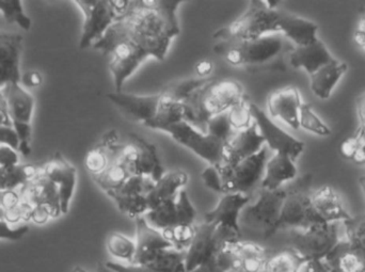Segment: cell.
<instances>
[{
    "label": "cell",
    "mask_w": 365,
    "mask_h": 272,
    "mask_svg": "<svg viewBox=\"0 0 365 272\" xmlns=\"http://www.w3.org/2000/svg\"><path fill=\"white\" fill-rule=\"evenodd\" d=\"M300 93L295 87L284 88L270 94L267 107L270 117H278L293 130H299Z\"/></svg>",
    "instance_id": "obj_23"
},
{
    "label": "cell",
    "mask_w": 365,
    "mask_h": 272,
    "mask_svg": "<svg viewBox=\"0 0 365 272\" xmlns=\"http://www.w3.org/2000/svg\"><path fill=\"white\" fill-rule=\"evenodd\" d=\"M0 219H2V211L0 209Z\"/></svg>",
    "instance_id": "obj_59"
},
{
    "label": "cell",
    "mask_w": 365,
    "mask_h": 272,
    "mask_svg": "<svg viewBox=\"0 0 365 272\" xmlns=\"http://www.w3.org/2000/svg\"><path fill=\"white\" fill-rule=\"evenodd\" d=\"M17 192L24 202L34 209L44 207L51 214L53 219H57L62 215L59 189L57 185L44 174L42 167L38 174Z\"/></svg>",
    "instance_id": "obj_16"
},
{
    "label": "cell",
    "mask_w": 365,
    "mask_h": 272,
    "mask_svg": "<svg viewBox=\"0 0 365 272\" xmlns=\"http://www.w3.org/2000/svg\"><path fill=\"white\" fill-rule=\"evenodd\" d=\"M107 266L117 272H186L185 252L170 248L160 251L151 262L145 265H128L107 262Z\"/></svg>",
    "instance_id": "obj_25"
},
{
    "label": "cell",
    "mask_w": 365,
    "mask_h": 272,
    "mask_svg": "<svg viewBox=\"0 0 365 272\" xmlns=\"http://www.w3.org/2000/svg\"><path fill=\"white\" fill-rule=\"evenodd\" d=\"M23 36L0 30V90L21 79Z\"/></svg>",
    "instance_id": "obj_20"
},
{
    "label": "cell",
    "mask_w": 365,
    "mask_h": 272,
    "mask_svg": "<svg viewBox=\"0 0 365 272\" xmlns=\"http://www.w3.org/2000/svg\"><path fill=\"white\" fill-rule=\"evenodd\" d=\"M360 186H361L362 192H364V198H365V177H362L361 179H359Z\"/></svg>",
    "instance_id": "obj_57"
},
{
    "label": "cell",
    "mask_w": 365,
    "mask_h": 272,
    "mask_svg": "<svg viewBox=\"0 0 365 272\" xmlns=\"http://www.w3.org/2000/svg\"><path fill=\"white\" fill-rule=\"evenodd\" d=\"M244 98V88L238 81L212 79L182 102L186 108L185 121L206 134L208 120L229 110Z\"/></svg>",
    "instance_id": "obj_2"
},
{
    "label": "cell",
    "mask_w": 365,
    "mask_h": 272,
    "mask_svg": "<svg viewBox=\"0 0 365 272\" xmlns=\"http://www.w3.org/2000/svg\"><path fill=\"white\" fill-rule=\"evenodd\" d=\"M357 113L360 125L365 126V93L357 100Z\"/></svg>",
    "instance_id": "obj_55"
},
{
    "label": "cell",
    "mask_w": 365,
    "mask_h": 272,
    "mask_svg": "<svg viewBox=\"0 0 365 272\" xmlns=\"http://www.w3.org/2000/svg\"><path fill=\"white\" fill-rule=\"evenodd\" d=\"M311 203L317 217L325 224H339L351 218L340 194L330 186H323L311 194Z\"/></svg>",
    "instance_id": "obj_24"
},
{
    "label": "cell",
    "mask_w": 365,
    "mask_h": 272,
    "mask_svg": "<svg viewBox=\"0 0 365 272\" xmlns=\"http://www.w3.org/2000/svg\"><path fill=\"white\" fill-rule=\"evenodd\" d=\"M346 233V243L351 249L365 258V216L351 217L343 222Z\"/></svg>",
    "instance_id": "obj_42"
},
{
    "label": "cell",
    "mask_w": 365,
    "mask_h": 272,
    "mask_svg": "<svg viewBox=\"0 0 365 272\" xmlns=\"http://www.w3.org/2000/svg\"><path fill=\"white\" fill-rule=\"evenodd\" d=\"M75 4L83 14L79 48L93 47L107 30L126 14L130 0H75Z\"/></svg>",
    "instance_id": "obj_5"
},
{
    "label": "cell",
    "mask_w": 365,
    "mask_h": 272,
    "mask_svg": "<svg viewBox=\"0 0 365 272\" xmlns=\"http://www.w3.org/2000/svg\"><path fill=\"white\" fill-rule=\"evenodd\" d=\"M40 170L41 167L30 164L0 168V192L19 190L34 179Z\"/></svg>",
    "instance_id": "obj_34"
},
{
    "label": "cell",
    "mask_w": 365,
    "mask_h": 272,
    "mask_svg": "<svg viewBox=\"0 0 365 272\" xmlns=\"http://www.w3.org/2000/svg\"><path fill=\"white\" fill-rule=\"evenodd\" d=\"M278 4V1L252 0L240 17L217 31L214 38L221 42H231L257 40L267 34L279 33Z\"/></svg>",
    "instance_id": "obj_3"
},
{
    "label": "cell",
    "mask_w": 365,
    "mask_h": 272,
    "mask_svg": "<svg viewBox=\"0 0 365 272\" xmlns=\"http://www.w3.org/2000/svg\"><path fill=\"white\" fill-rule=\"evenodd\" d=\"M72 272H88V271H86V269L83 268V267L76 266V267H75L74 269H73Z\"/></svg>",
    "instance_id": "obj_58"
},
{
    "label": "cell",
    "mask_w": 365,
    "mask_h": 272,
    "mask_svg": "<svg viewBox=\"0 0 365 272\" xmlns=\"http://www.w3.org/2000/svg\"><path fill=\"white\" fill-rule=\"evenodd\" d=\"M195 216L197 211L189 200L188 194L185 190H181L177 198L151 209L143 217L150 226L164 231L182 224H193Z\"/></svg>",
    "instance_id": "obj_15"
},
{
    "label": "cell",
    "mask_w": 365,
    "mask_h": 272,
    "mask_svg": "<svg viewBox=\"0 0 365 272\" xmlns=\"http://www.w3.org/2000/svg\"><path fill=\"white\" fill-rule=\"evenodd\" d=\"M130 142L123 145L120 162L130 174L149 177L155 183L165 174V168L153 143L148 142L138 135L130 134Z\"/></svg>",
    "instance_id": "obj_11"
},
{
    "label": "cell",
    "mask_w": 365,
    "mask_h": 272,
    "mask_svg": "<svg viewBox=\"0 0 365 272\" xmlns=\"http://www.w3.org/2000/svg\"><path fill=\"white\" fill-rule=\"evenodd\" d=\"M96 272H117L107 266L106 263H101Z\"/></svg>",
    "instance_id": "obj_56"
},
{
    "label": "cell",
    "mask_w": 365,
    "mask_h": 272,
    "mask_svg": "<svg viewBox=\"0 0 365 272\" xmlns=\"http://www.w3.org/2000/svg\"><path fill=\"white\" fill-rule=\"evenodd\" d=\"M202 179H203L204 185L208 189L214 190V192L222 194V182H221L220 173L218 169L215 166H210L201 173Z\"/></svg>",
    "instance_id": "obj_48"
},
{
    "label": "cell",
    "mask_w": 365,
    "mask_h": 272,
    "mask_svg": "<svg viewBox=\"0 0 365 272\" xmlns=\"http://www.w3.org/2000/svg\"><path fill=\"white\" fill-rule=\"evenodd\" d=\"M300 272H332L326 260L308 261L302 265Z\"/></svg>",
    "instance_id": "obj_52"
},
{
    "label": "cell",
    "mask_w": 365,
    "mask_h": 272,
    "mask_svg": "<svg viewBox=\"0 0 365 272\" xmlns=\"http://www.w3.org/2000/svg\"><path fill=\"white\" fill-rule=\"evenodd\" d=\"M106 248L108 253L118 263L134 264L136 256V243L121 233L113 232L107 237Z\"/></svg>",
    "instance_id": "obj_37"
},
{
    "label": "cell",
    "mask_w": 365,
    "mask_h": 272,
    "mask_svg": "<svg viewBox=\"0 0 365 272\" xmlns=\"http://www.w3.org/2000/svg\"><path fill=\"white\" fill-rule=\"evenodd\" d=\"M28 230H29L28 226H19L16 228V226H11L4 219H0V239H4V241H19L27 234Z\"/></svg>",
    "instance_id": "obj_47"
},
{
    "label": "cell",
    "mask_w": 365,
    "mask_h": 272,
    "mask_svg": "<svg viewBox=\"0 0 365 272\" xmlns=\"http://www.w3.org/2000/svg\"><path fill=\"white\" fill-rule=\"evenodd\" d=\"M0 200H1V192H0Z\"/></svg>",
    "instance_id": "obj_60"
},
{
    "label": "cell",
    "mask_w": 365,
    "mask_h": 272,
    "mask_svg": "<svg viewBox=\"0 0 365 272\" xmlns=\"http://www.w3.org/2000/svg\"><path fill=\"white\" fill-rule=\"evenodd\" d=\"M250 200L249 194H225L217 206L205 214L204 222L231 231L240 236V214Z\"/></svg>",
    "instance_id": "obj_19"
},
{
    "label": "cell",
    "mask_w": 365,
    "mask_h": 272,
    "mask_svg": "<svg viewBox=\"0 0 365 272\" xmlns=\"http://www.w3.org/2000/svg\"><path fill=\"white\" fill-rule=\"evenodd\" d=\"M319 222L322 221L311 203V192L307 188L299 187L287 192L278 222V231L285 229L306 230Z\"/></svg>",
    "instance_id": "obj_12"
},
{
    "label": "cell",
    "mask_w": 365,
    "mask_h": 272,
    "mask_svg": "<svg viewBox=\"0 0 365 272\" xmlns=\"http://www.w3.org/2000/svg\"><path fill=\"white\" fill-rule=\"evenodd\" d=\"M297 175L295 162L287 154L276 153L267 160L261 182V189H280L283 184L293 181Z\"/></svg>",
    "instance_id": "obj_29"
},
{
    "label": "cell",
    "mask_w": 365,
    "mask_h": 272,
    "mask_svg": "<svg viewBox=\"0 0 365 272\" xmlns=\"http://www.w3.org/2000/svg\"><path fill=\"white\" fill-rule=\"evenodd\" d=\"M178 143L205 160L210 166L218 167L225 159V143L205 132H200L186 121L179 122L163 128Z\"/></svg>",
    "instance_id": "obj_10"
},
{
    "label": "cell",
    "mask_w": 365,
    "mask_h": 272,
    "mask_svg": "<svg viewBox=\"0 0 365 272\" xmlns=\"http://www.w3.org/2000/svg\"><path fill=\"white\" fill-rule=\"evenodd\" d=\"M12 124H31L34 117V100L32 94L19 81L10 83L1 89Z\"/></svg>",
    "instance_id": "obj_26"
},
{
    "label": "cell",
    "mask_w": 365,
    "mask_h": 272,
    "mask_svg": "<svg viewBox=\"0 0 365 272\" xmlns=\"http://www.w3.org/2000/svg\"><path fill=\"white\" fill-rule=\"evenodd\" d=\"M284 46V36L272 33L257 40L220 42L215 46V51L222 55L231 66H259L274 62L283 53Z\"/></svg>",
    "instance_id": "obj_4"
},
{
    "label": "cell",
    "mask_w": 365,
    "mask_h": 272,
    "mask_svg": "<svg viewBox=\"0 0 365 272\" xmlns=\"http://www.w3.org/2000/svg\"><path fill=\"white\" fill-rule=\"evenodd\" d=\"M251 115L266 145L276 153L287 154L294 162L304 150V143L279 127L257 105L250 104Z\"/></svg>",
    "instance_id": "obj_14"
},
{
    "label": "cell",
    "mask_w": 365,
    "mask_h": 272,
    "mask_svg": "<svg viewBox=\"0 0 365 272\" xmlns=\"http://www.w3.org/2000/svg\"><path fill=\"white\" fill-rule=\"evenodd\" d=\"M42 171L51 182L57 185L59 189L62 215H66L70 209L71 201L76 188V168L70 164L61 153L57 152L53 158L42 167Z\"/></svg>",
    "instance_id": "obj_17"
},
{
    "label": "cell",
    "mask_w": 365,
    "mask_h": 272,
    "mask_svg": "<svg viewBox=\"0 0 365 272\" xmlns=\"http://www.w3.org/2000/svg\"><path fill=\"white\" fill-rule=\"evenodd\" d=\"M264 145L265 140L259 134L257 124L253 121L250 127L240 130L227 141L223 150V166H234L242 160L255 155L263 149Z\"/></svg>",
    "instance_id": "obj_21"
},
{
    "label": "cell",
    "mask_w": 365,
    "mask_h": 272,
    "mask_svg": "<svg viewBox=\"0 0 365 272\" xmlns=\"http://www.w3.org/2000/svg\"><path fill=\"white\" fill-rule=\"evenodd\" d=\"M185 117H186V108H185L184 103L173 102V100L165 98L162 94L155 117L145 126L151 130L162 132L163 128L167 127V126L185 121Z\"/></svg>",
    "instance_id": "obj_35"
},
{
    "label": "cell",
    "mask_w": 365,
    "mask_h": 272,
    "mask_svg": "<svg viewBox=\"0 0 365 272\" xmlns=\"http://www.w3.org/2000/svg\"><path fill=\"white\" fill-rule=\"evenodd\" d=\"M304 261L292 248L268 256L262 272H300Z\"/></svg>",
    "instance_id": "obj_38"
},
{
    "label": "cell",
    "mask_w": 365,
    "mask_h": 272,
    "mask_svg": "<svg viewBox=\"0 0 365 272\" xmlns=\"http://www.w3.org/2000/svg\"><path fill=\"white\" fill-rule=\"evenodd\" d=\"M287 192L284 189H261L259 198L255 203H249L240 214V229L262 232L265 237H270L278 232V222L281 209L284 203Z\"/></svg>",
    "instance_id": "obj_7"
},
{
    "label": "cell",
    "mask_w": 365,
    "mask_h": 272,
    "mask_svg": "<svg viewBox=\"0 0 365 272\" xmlns=\"http://www.w3.org/2000/svg\"><path fill=\"white\" fill-rule=\"evenodd\" d=\"M299 127L317 136L327 137L331 135V130L319 119L308 103H302L299 109Z\"/></svg>",
    "instance_id": "obj_44"
},
{
    "label": "cell",
    "mask_w": 365,
    "mask_h": 272,
    "mask_svg": "<svg viewBox=\"0 0 365 272\" xmlns=\"http://www.w3.org/2000/svg\"><path fill=\"white\" fill-rule=\"evenodd\" d=\"M326 261L332 272H365V258L345 241L336 246Z\"/></svg>",
    "instance_id": "obj_33"
},
{
    "label": "cell",
    "mask_w": 365,
    "mask_h": 272,
    "mask_svg": "<svg viewBox=\"0 0 365 272\" xmlns=\"http://www.w3.org/2000/svg\"><path fill=\"white\" fill-rule=\"evenodd\" d=\"M338 228V224L319 222L306 230H293L291 233V248L299 254L304 262L326 260L342 241Z\"/></svg>",
    "instance_id": "obj_8"
},
{
    "label": "cell",
    "mask_w": 365,
    "mask_h": 272,
    "mask_svg": "<svg viewBox=\"0 0 365 272\" xmlns=\"http://www.w3.org/2000/svg\"><path fill=\"white\" fill-rule=\"evenodd\" d=\"M19 164V153L10 145H0V168Z\"/></svg>",
    "instance_id": "obj_49"
},
{
    "label": "cell",
    "mask_w": 365,
    "mask_h": 272,
    "mask_svg": "<svg viewBox=\"0 0 365 272\" xmlns=\"http://www.w3.org/2000/svg\"><path fill=\"white\" fill-rule=\"evenodd\" d=\"M319 26L313 21L280 11L279 33L295 43L296 46H307L319 40Z\"/></svg>",
    "instance_id": "obj_28"
},
{
    "label": "cell",
    "mask_w": 365,
    "mask_h": 272,
    "mask_svg": "<svg viewBox=\"0 0 365 272\" xmlns=\"http://www.w3.org/2000/svg\"><path fill=\"white\" fill-rule=\"evenodd\" d=\"M19 83L25 89H31V88H38L42 85L43 76L38 70H29L25 74L21 75Z\"/></svg>",
    "instance_id": "obj_51"
},
{
    "label": "cell",
    "mask_w": 365,
    "mask_h": 272,
    "mask_svg": "<svg viewBox=\"0 0 365 272\" xmlns=\"http://www.w3.org/2000/svg\"><path fill=\"white\" fill-rule=\"evenodd\" d=\"M188 182V174L184 171L178 170L173 172L165 173L158 182L154 183L147 194L148 206L149 211L160 206L167 201L177 198L181 188Z\"/></svg>",
    "instance_id": "obj_30"
},
{
    "label": "cell",
    "mask_w": 365,
    "mask_h": 272,
    "mask_svg": "<svg viewBox=\"0 0 365 272\" xmlns=\"http://www.w3.org/2000/svg\"><path fill=\"white\" fill-rule=\"evenodd\" d=\"M251 103L246 98H242L237 104L227 110V119L234 130H244L253 123L250 110Z\"/></svg>",
    "instance_id": "obj_45"
},
{
    "label": "cell",
    "mask_w": 365,
    "mask_h": 272,
    "mask_svg": "<svg viewBox=\"0 0 365 272\" xmlns=\"http://www.w3.org/2000/svg\"><path fill=\"white\" fill-rule=\"evenodd\" d=\"M106 96L113 105L123 111L124 115L134 121L147 125L155 117L162 93L160 92L153 95H136L121 91L111 92Z\"/></svg>",
    "instance_id": "obj_18"
},
{
    "label": "cell",
    "mask_w": 365,
    "mask_h": 272,
    "mask_svg": "<svg viewBox=\"0 0 365 272\" xmlns=\"http://www.w3.org/2000/svg\"><path fill=\"white\" fill-rule=\"evenodd\" d=\"M240 235L214 224L195 226V236L185 252L186 272H215V262L227 241H237Z\"/></svg>",
    "instance_id": "obj_6"
},
{
    "label": "cell",
    "mask_w": 365,
    "mask_h": 272,
    "mask_svg": "<svg viewBox=\"0 0 365 272\" xmlns=\"http://www.w3.org/2000/svg\"><path fill=\"white\" fill-rule=\"evenodd\" d=\"M0 14L6 23H15L25 31L31 28V19L26 14L21 0H0Z\"/></svg>",
    "instance_id": "obj_39"
},
{
    "label": "cell",
    "mask_w": 365,
    "mask_h": 272,
    "mask_svg": "<svg viewBox=\"0 0 365 272\" xmlns=\"http://www.w3.org/2000/svg\"><path fill=\"white\" fill-rule=\"evenodd\" d=\"M343 157L358 164H365V126L359 125L353 136L341 145Z\"/></svg>",
    "instance_id": "obj_41"
},
{
    "label": "cell",
    "mask_w": 365,
    "mask_h": 272,
    "mask_svg": "<svg viewBox=\"0 0 365 272\" xmlns=\"http://www.w3.org/2000/svg\"><path fill=\"white\" fill-rule=\"evenodd\" d=\"M238 263L232 272H262L268 258L265 248L251 241H233Z\"/></svg>",
    "instance_id": "obj_32"
},
{
    "label": "cell",
    "mask_w": 365,
    "mask_h": 272,
    "mask_svg": "<svg viewBox=\"0 0 365 272\" xmlns=\"http://www.w3.org/2000/svg\"><path fill=\"white\" fill-rule=\"evenodd\" d=\"M214 78L186 79L179 83H171L163 90L162 94L173 102H184L195 90L205 85Z\"/></svg>",
    "instance_id": "obj_40"
},
{
    "label": "cell",
    "mask_w": 365,
    "mask_h": 272,
    "mask_svg": "<svg viewBox=\"0 0 365 272\" xmlns=\"http://www.w3.org/2000/svg\"><path fill=\"white\" fill-rule=\"evenodd\" d=\"M205 128L206 134L215 137L225 145H227V141L234 136V132H235L227 119V111L215 115L212 119L208 120L206 122Z\"/></svg>",
    "instance_id": "obj_46"
},
{
    "label": "cell",
    "mask_w": 365,
    "mask_h": 272,
    "mask_svg": "<svg viewBox=\"0 0 365 272\" xmlns=\"http://www.w3.org/2000/svg\"><path fill=\"white\" fill-rule=\"evenodd\" d=\"M180 0H132L124 16L115 21L92 48L103 55L113 45L128 43L147 58L164 60L171 42L179 36Z\"/></svg>",
    "instance_id": "obj_1"
},
{
    "label": "cell",
    "mask_w": 365,
    "mask_h": 272,
    "mask_svg": "<svg viewBox=\"0 0 365 272\" xmlns=\"http://www.w3.org/2000/svg\"><path fill=\"white\" fill-rule=\"evenodd\" d=\"M356 43L364 49L365 53V8L360 10L359 23H358L357 30H356L355 36Z\"/></svg>",
    "instance_id": "obj_53"
},
{
    "label": "cell",
    "mask_w": 365,
    "mask_h": 272,
    "mask_svg": "<svg viewBox=\"0 0 365 272\" xmlns=\"http://www.w3.org/2000/svg\"><path fill=\"white\" fill-rule=\"evenodd\" d=\"M135 220H136V241H135L136 256L133 265L147 264L163 250L173 248L170 243L165 239L162 231L150 226L143 216Z\"/></svg>",
    "instance_id": "obj_22"
},
{
    "label": "cell",
    "mask_w": 365,
    "mask_h": 272,
    "mask_svg": "<svg viewBox=\"0 0 365 272\" xmlns=\"http://www.w3.org/2000/svg\"><path fill=\"white\" fill-rule=\"evenodd\" d=\"M347 68L349 66L346 63L336 60L313 73L310 75L311 90L313 93L322 100L329 98L339 81L347 72Z\"/></svg>",
    "instance_id": "obj_31"
},
{
    "label": "cell",
    "mask_w": 365,
    "mask_h": 272,
    "mask_svg": "<svg viewBox=\"0 0 365 272\" xmlns=\"http://www.w3.org/2000/svg\"><path fill=\"white\" fill-rule=\"evenodd\" d=\"M0 145H10L19 151V137L13 126L0 125Z\"/></svg>",
    "instance_id": "obj_50"
},
{
    "label": "cell",
    "mask_w": 365,
    "mask_h": 272,
    "mask_svg": "<svg viewBox=\"0 0 365 272\" xmlns=\"http://www.w3.org/2000/svg\"><path fill=\"white\" fill-rule=\"evenodd\" d=\"M171 247L178 251L186 252L195 236V224H182L162 231Z\"/></svg>",
    "instance_id": "obj_43"
},
{
    "label": "cell",
    "mask_w": 365,
    "mask_h": 272,
    "mask_svg": "<svg viewBox=\"0 0 365 272\" xmlns=\"http://www.w3.org/2000/svg\"><path fill=\"white\" fill-rule=\"evenodd\" d=\"M130 177H132V174H130L128 169L120 160H118V162L111 164L106 170L103 171L100 174L92 175L91 177L94 183L101 189L104 190L107 194L109 192L120 189Z\"/></svg>",
    "instance_id": "obj_36"
},
{
    "label": "cell",
    "mask_w": 365,
    "mask_h": 272,
    "mask_svg": "<svg viewBox=\"0 0 365 272\" xmlns=\"http://www.w3.org/2000/svg\"><path fill=\"white\" fill-rule=\"evenodd\" d=\"M154 182L149 177L132 175L120 189L109 192L118 209L132 219L143 217L149 211L147 194L153 187Z\"/></svg>",
    "instance_id": "obj_13"
},
{
    "label": "cell",
    "mask_w": 365,
    "mask_h": 272,
    "mask_svg": "<svg viewBox=\"0 0 365 272\" xmlns=\"http://www.w3.org/2000/svg\"><path fill=\"white\" fill-rule=\"evenodd\" d=\"M267 147L251 156L242 160L234 166L216 167L220 173L222 182V194H249L257 187L261 185L265 172L266 162L268 160Z\"/></svg>",
    "instance_id": "obj_9"
},
{
    "label": "cell",
    "mask_w": 365,
    "mask_h": 272,
    "mask_svg": "<svg viewBox=\"0 0 365 272\" xmlns=\"http://www.w3.org/2000/svg\"><path fill=\"white\" fill-rule=\"evenodd\" d=\"M336 60L321 40L307 46H296L289 53L291 66L294 68H304L309 75Z\"/></svg>",
    "instance_id": "obj_27"
},
{
    "label": "cell",
    "mask_w": 365,
    "mask_h": 272,
    "mask_svg": "<svg viewBox=\"0 0 365 272\" xmlns=\"http://www.w3.org/2000/svg\"><path fill=\"white\" fill-rule=\"evenodd\" d=\"M195 73L199 75L200 78H207L208 75L212 74L214 70V64L210 60H201L195 66Z\"/></svg>",
    "instance_id": "obj_54"
}]
</instances>
